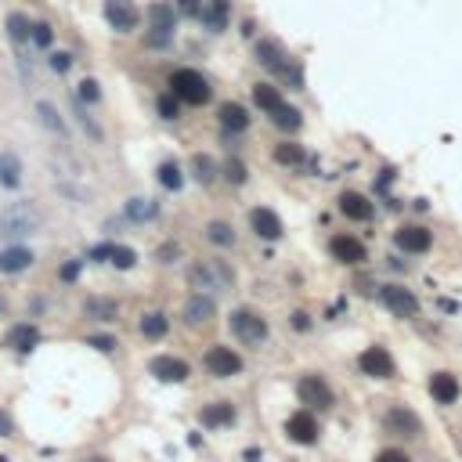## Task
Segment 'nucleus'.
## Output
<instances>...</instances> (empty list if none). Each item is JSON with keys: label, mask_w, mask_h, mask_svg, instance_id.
<instances>
[{"label": "nucleus", "mask_w": 462, "mask_h": 462, "mask_svg": "<svg viewBox=\"0 0 462 462\" xmlns=\"http://www.w3.org/2000/svg\"><path fill=\"white\" fill-rule=\"evenodd\" d=\"M188 282H192V289L209 297V292H228L235 285V275H231V267L224 260H195L188 267Z\"/></svg>", "instance_id": "1"}, {"label": "nucleus", "mask_w": 462, "mask_h": 462, "mask_svg": "<svg viewBox=\"0 0 462 462\" xmlns=\"http://www.w3.org/2000/svg\"><path fill=\"white\" fill-rule=\"evenodd\" d=\"M257 61L264 69H271L278 80H285V83H292V87H304V76H300V69L289 61V54H285V47L282 44H275V40H260L257 44Z\"/></svg>", "instance_id": "2"}, {"label": "nucleus", "mask_w": 462, "mask_h": 462, "mask_svg": "<svg viewBox=\"0 0 462 462\" xmlns=\"http://www.w3.org/2000/svg\"><path fill=\"white\" fill-rule=\"evenodd\" d=\"M170 94L184 105H206L209 101V83L195 69H174L170 73Z\"/></svg>", "instance_id": "3"}, {"label": "nucleus", "mask_w": 462, "mask_h": 462, "mask_svg": "<svg viewBox=\"0 0 462 462\" xmlns=\"http://www.w3.org/2000/svg\"><path fill=\"white\" fill-rule=\"evenodd\" d=\"M40 228V217H36V209L29 202H18L11 206L4 217H0V235H8V239H22V235H33V231Z\"/></svg>", "instance_id": "4"}, {"label": "nucleus", "mask_w": 462, "mask_h": 462, "mask_svg": "<svg viewBox=\"0 0 462 462\" xmlns=\"http://www.w3.org/2000/svg\"><path fill=\"white\" fill-rule=\"evenodd\" d=\"M231 332H235L242 343H264L267 340V322L260 318L257 311L239 307L235 314H231Z\"/></svg>", "instance_id": "5"}, {"label": "nucleus", "mask_w": 462, "mask_h": 462, "mask_svg": "<svg viewBox=\"0 0 462 462\" xmlns=\"http://www.w3.org/2000/svg\"><path fill=\"white\" fill-rule=\"evenodd\" d=\"M202 365H206V372L209 375H217V380H231V375H239L242 372V358L231 347H209L206 350V358H202Z\"/></svg>", "instance_id": "6"}, {"label": "nucleus", "mask_w": 462, "mask_h": 462, "mask_svg": "<svg viewBox=\"0 0 462 462\" xmlns=\"http://www.w3.org/2000/svg\"><path fill=\"white\" fill-rule=\"evenodd\" d=\"M297 394H300V401L311 405V408H332L336 405V397H332V387L322 380V375H300V383H297Z\"/></svg>", "instance_id": "7"}, {"label": "nucleus", "mask_w": 462, "mask_h": 462, "mask_svg": "<svg viewBox=\"0 0 462 462\" xmlns=\"http://www.w3.org/2000/svg\"><path fill=\"white\" fill-rule=\"evenodd\" d=\"M105 18H109V26H112L116 33H131V29H137V22H141L134 0H105Z\"/></svg>", "instance_id": "8"}, {"label": "nucleus", "mask_w": 462, "mask_h": 462, "mask_svg": "<svg viewBox=\"0 0 462 462\" xmlns=\"http://www.w3.org/2000/svg\"><path fill=\"white\" fill-rule=\"evenodd\" d=\"M383 423H387V430L397 433V437H419V433H423V419H419L408 405H394V408L387 412Z\"/></svg>", "instance_id": "9"}, {"label": "nucleus", "mask_w": 462, "mask_h": 462, "mask_svg": "<svg viewBox=\"0 0 462 462\" xmlns=\"http://www.w3.org/2000/svg\"><path fill=\"white\" fill-rule=\"evenodd\" d=\"M149 372L163 383H184L188 375H192V365L181 362V358H170V354H159V358L149 362Z\"/></svg>", "instance_id": "10"}, {"label": "nucleus", "mask_w": 462, "mask_h": 462, "mask_svg": "<svg viewBox=\"0 0 462 462\" xmlns=\"http://www.w3.org/2000/svg\"><path fill=\"white\" fill-rule=\"evenodd\" d=\"M285 433H289L292 445H314V440H318V419L311 412H292L289 423H285Z\"/></svg>", "instance_id": "11"}, {"label": "nucleus", "mask_w": 462, "mask_h": 462, "mask_svg": "<svg viewBox=\"0 0 462 462\" xmlns=\"http://www.w3.org/2000/svg\"><path fill=\"white\" fill-rule=\"evenodd\" d=\"M362 372L372 375V380H390V375H394V358H390V350L368 347V350L362 354Z\"/></svg>", "instance_id": "12"}, {"label": "nucleus", "mask_w": 462, "mask_h": 462, "mask_svg": "<svg viewBox=\"0 0 462 462\" xmlns=\"http://www.w3.org/2000/svg\"><path fill=\"white\" fill-rule=\"evenodd\" d=\"M152 36H149V44H170V36H174V8L166 4V0H159V4H152Z\"/></svg>", "instance_id": "13"}, {"label": "nucleus", "mask_w": 462, "mask_h": 462, "mask_svg": "<svg viewBox=\"0 0 462 462\" xmlns=\"http://www.w3.org/2000/svg\"><path fill=\"white\" fill-rule=\"evenodd\" d=\"M383 304L397 314V318H412V314L419 311V300L412 289H401V285H387L383 289Z\"/></svg>", "instance_id": "14"}, {"label": "nucleus", "mask_w": 462, "mask_h": 462, "mask_svg": "<svg viewBox=\"0 0 462 462\" xmlns=\"http://www.w3.org/2000/svg\"><path fill=\"white\" fill-rule=\"evenodd\" d=\"M181 314H184V322H188V325H206V322L217 314V307H214V300H209L206 292H195V297H188V300H184Z\"/></svg>", "instance_id": "15"}, {"label": "nucleus", "mask_w": 462, "mask_h": 462, "mask_svg": "<svg viewBox=\"0 0 462 462\" xmlns=\"http://www.w3.org/2000/svg\"><path fill=\"white\" fill-rule=\"evenodd\" d=\"M394 242H397V249H405V253H426L430 249V231L419 228V224H405L394 235Z\"/></svg>", "instance_id": "16"}, {"label": "nucleus", "mask_w": 462, "mask_h": 462, "mask_svg": "<svg viewBox=\"0 0 462 462\" xmlns=\"http://www.w3.org/2000/svg\"><path fill=\"white\" fill-rule=\"evenodd\" d=\"M430 394H433L437 405H455V401H459V380H455L452 372H433Z\"/></svg>", "instance_id": "17"}, {"label": "nucleus", "mask_w": 462, "mask_h": 462, "mask_svg": "<svg viewBox=\"0 0 462 462\" xmlns=\"http://www.w3.org/2000/svg\"><path fill=\"white\" fill-rule=\"evenodd\" d=\"M249 224H253V231L260 239H278L282 235V221L275 217V209H267V206H257L253 214H249Z\"/></svg>", "instance_id": "18"}, {"label": "nucleus", "mask_w": 462, "mask_h": 462, "mask_svg": "<svg viewBox=\"0 0 462 462\" xmlns=\"http://www.w3.org/2000/svg\"><path fill=\"white\" fill-rule=\"evenodd\" d=\"M217 119H221V127L231 131V134H239V131L249 127V112L242 109L239 101H224L221 109H217Z\"/></svg>", "instance_id": "19"}, {"label": "nucleus", "mask_w": 462, "mask_h": 462, "mask_svg": "<svg viewBox=\"0 0 462 462\" xmlns=\"http://www.w3.org/2000/svg\"><path fill=\"white\" fill-rule=\"evenodd\" d=\"M332 253H336V260H343V264H362L365 260V246H362V239H354V235H336L332 239Z\"/></svg>", "instance_id": "20"}, {"label": "nucleus", "mask_w": 462, "mask_h": 462, "mask_svg": "<svg viewBox=\"0 0 462 462\" xmlns=\"http://www.w3.org/2000/svg\"><path fill=\"white\" fill-rule=\"evenodd\" d=\"M340 209H343V217H350V221H372V202L362 192H343L340 195Z\"/></svg>", "instance_id": "21"}, {"label": "nucleus", "mask_w": 462, "mask_h": 462, "mask_svg": "<svg viewBox=\"0 0 462 462\" xmlns=\"http://www.w3.org/2000/svg\"><path fill=\"white\" fill-rule=\"evenodd\" d=\"M199 419H202V426H231L235 423V408H231L228 401H214V405H206L202 412H199Z\"/></svg>", "instance_id": "22"}, {"label": "nucleus", "mask_w": 462, "mask_h": 462, "mask_svg": "<svg viewBox=\"0 0 462 462\" xmlns=\"http://www.w3.org/2000/svg\"><path fill=\"white\" fill-rule=\"evenodd\" d=\"M29 264H33V253L26 246H11L0 253V271H4V275H18V271H26Z\"/></svg>", "instance_id": "23"}, {"label": "nucleus", "mask_w": 462, "mask_h": 462, "mask_svg": "<svg viewBox=\"0 0 462 462\" xmlns=\"http://www.w3.org/2000/svg\"><path fill=\"white\" fill-rule=\"evenodd\" d=\"M271 123H275L278 131H285V134H292V131H300L304 127V116H300V109L297 105H278V109H271Z\"/></svg>", "instance_id": "24"}, {"label": "nucleus", "mask_w": 462, "mask_h": 462, "mask_svg": "<svg viewBox=\"0 0 462 462\" xmlns=\"http://www.w3.org/2000/svg\"><path fill=\"white\" fill-rule=\"evenodd\" d=\"M166 329H170V322H166V314H159V311H149L141 318V332L149 336V340H163Z\"/></svg>", "instance_id": "25"}, {"label": "nucleus", "mask_w": 462, "mask_h": 462, "mask_svg": "<svg viewBox=\"0 0 462 462\" xmlns=\"http://www.w3.org/2000/svg\"><path fill=\"white\" fill-rule=\"evenodd\" d=\"M253 98H257L260 109H267V112L282 105V91L275 87V83H257V87H253Z\"/></svg>", "instance_id": "26"}, {"label": "nucleus", "mask_w": 462, "mask_h": 462, "mask_svg": "<svg viewBox=\"0 0 462 462\" xmlns=\"http://www.w3.org/2000/svg\"><path fill=\"white\" fill-rule=\"evenodd\" d=\"M8 340H11V347H18V350H33V347L40 343V332H36L33 325H15Z\"/></svg>", "instance_id": "27"}, {"label": "nucleus", "mask_w": 462, "mask_h": 462, "mask_svg": "<svg viewBox=\"0 0 462 462\" xmlns=\"http://www.w3.org/2000/svg\"><path fill=\"white\" fill-rule=\"evenodd\" d=\"M275 163H282V166H300L304 163V144H292V141L275 144Z\"/></svg>", "instance_id": "28"}, {"label": "nucleus", "mask_w": 462, "mask_h": 462, "mask_svg": "<svg viewBox=\"0 0 462 462\" xmlns=\"http://www.w3.org/2000/svg\"><path fill=\"white\" fill-rule=\"evenodd\" d=\"M206 239L214 246H231V242H235V231H231L228 221H209L206 224Z\"/></svg>", "instance_id": "29"}, {"label": "nucleus", "mask_w": 462, "mask_h": 462, "mask_svg": "<svg viewBox=\"0 0 462 462\" xmlns=\"http://www.w3.org/2000/svg\"><path fill=\"white\" fill-rule=\"evenodd\" d=\"M73 116H76V123H80V127L87 131V137H91V141H105V131H101L98 123L87 116V109H83V101H80V98H76V105H73Z\"/></svg>", "instance_id": "30"}, {"label": "nucleus", "mask_w": 462, "mask_h": 462, "mask_svg": "<svg viewBox=\"0 0 462 462\" xmlns=\"http://www.w3.org/2000/svg\"><path fill=\"white\" fill-rule=\"evenodd\" d=\"M36 112H40V123H44L47 131L66 134V123H61V116H58V109H54L51 101H40V105H36Z\"/></svg>", "instance_id": "31"}, {"label": "nucleus", "mask_w": 462, "mask_h": 462, "mask_svg": "<svg viewBox=\"0 0 462 462\" xmlns=\"http://www.w3.org/2000/svg\"><path fill=\"white\" fill-rule=\"evenodd\" d=\"M156 177H159V184H163V188H170V192H177V188L184 184L181 166H177V163H163L159 170H156Z\"/></svg>", "instance_id": "32"}, {"label": "nucleus", "mask_w": 462, "mask_h": 462, "mask_svg": "<svg viewBox=\"0 0 462 462\" xmlns=\"http://www.w3.org/2000/svg\"><path fill=\"white\" fill-rule=\"evenodd\" d=\"M159 214V202H149V199H131L127 202V217L134 221H152Z\"/></svg>", "instance_id": "33"}, {"label": "nucleus", "mask_w": 462, "mask_h": 462, "mask_svg": "<svg viewBox=\"0 0 462 462\" xmlns=\"http://www.w3.org/2000/svg\"><path fill=\"white\" fill-rule=\"evenodd\" d=\"M192 170H195V181L199 184H209V181H214V174H217V163L209 159V156H195L192 159Z\"/></svg>", "instance_id": "34"}, {"label": "nucleus", "mask_w": 462, "mask_h": 462, "mask_svg": "<svg viewBox=\"0 0 462 462\" xmlns=\"http://www.w3.org/2000/svg\"><path fill=\"white\" fill-rule=\"evenodd\" d=\"M105 260H112L116 267H123V271H127V267H134V249H127V246H109V257H105Z\"/></svg>", "instance_id": "35"}, {"label": "nucleus", "mask_w": 462, "mask_h": 462, "mask_svg": "<svg viewBox=\"0 0 462 462\" xmlns=\"http://www.w3.org/2000/svg\"><path fill=\"white\" fill-rule=\"evenodd\" d=\"M228 0H214V11H209V18H206V26L214 29V33H221L224 29V22H228Z\"/></svg>", "instance_id": "36"}, {"label": "nucleus", "mask_w": 462, "mask_h": 462, "mask_svg": "<svg viewBox=\"0 0 462 462\" xmlns=\"http://www.w3.org/2000/svg\"><path fill=\"white\" fill-rule=\"evenodd\" d=\"M76 98L83 105H98L101 101V87H98V80H83L80 87H76Z\"/></svg>", "instance_id": "37"}, {"label": "nucleus", "mask_w": 462, "mask_h": 462, "mask_svg": "<svg viewBox=\"0 0 462 462\" xmlns=\"http://www.w3.org/2000/svg\"><path fill=\"white\" fill-rule=\"evenodd\" d=\"M87 314H94V318H101V322H112L116 318V304L112 300H91Z\"/></svg>", "instance_id": "38"}, {"label": "nucleus", "mask_w": 462, "mask_h": 462, "mask_svg": "<svg viewBox=\"0 0 462 462\" xmlns=\"http://www.w3.org/2000/svg\"><path fill=\"white\" fill-rule=\"evenodd\" d=\"M8 33H11V40H18V44H22V40L29 36V22L22 15H8Z\"/></svg>", "instance_id": "39"}, {"label": "nucleus", "mask_w": 462, "mask_h": 462, "mask_svg": "<svg viewBox=\"0 0 462 462\" xmlns=\"http://www.w3.org/2000/svg\"><path fill=\"white\" fill-rule=\"evenodd\" d=\"M156 109H159V116H163V119H177V112H181V101H177L174 94H163V98L156 101Z\"/></svg>", "instance_id": "40"}, {"label": "nucleus", "mask_w": 462, "mask_h": 462, "mask_svg": "<svg viewBox=\"0 0 462 462\" xmlns=\"http://www.w3.org/2000/svg\"><path fill=\"white\" fill-rule=\"evenodd\" d=\"M29 36L36 40V47H51V44H54V29H51L47 22H36V26L29 29Z\"/></svg>", "instance_id": "41"}, {"label": "nucleus", "mask_w": 462, "mask_h": 462, "mask_svg": "<svg viewBox=\"0 0 462 462\" xmlns=\"http://www.w3.org/2000/svg\"><path fill=\"white\" fill-rule=\"evenodd\" d=\"M224 177H228L231 184H242V181H246V166H242L239 159H228V163H224Z\"/></svg>", "instance_id": "42"}, {"label": "nucleus", "mask_w": 462, "mask_h": 462, "mask_svg": "<svg viewBox=\"0 0 462 462\" xmlns=\"http://www.w3.org/2000/svg\"><path fill=\"white\" fill-rule=\"evenodd\" d=\"M0 181H4L8 188H15V184H18V163L4 159V166H0Z\"/></svg>", "instance_id": "43"}, {"label": "nucleus", "mask_w": 462, "mask_h": 462, "mask_svg": "<svg viewBox=\"0 0 462 462\" xmlns=\"http://www.w3.org/2000/svg\"><path fill=\"white\" fill-rule=\"evenodd\" d=\"M69 66H73V54H66V51H54V54H51V69H54V73H66Z\"/></svg>", "instance_id": "44"}, {"label": "nucleus", "mask_w": 462, "mask_h": 462, "mask_svg": "<svg viewBox=\"0 0 462 462\" xmlns=\"http://www.w3.org/2000/svg\"><path fill=\"white\" fill-rule=\"evenodd\" d=\"M375 462H412L405 452H397V448H387V452H380L375 455Z\"/></svg>", "instance_id": "45"}, {"label": "nucleus", "mask_w": 462, "mask_h": 462, "mask_svg": "<svg viewBox=\"0 0 462 462\" xmlns=\"http://www.w3.org/2000/svg\"><path fill=\"white\" fill-rule=\"evenodd\" d=\"M0 437H15V423L4 408H0Z\"/></svg>", "instance_id": "46"}, {"label": "nucleus", "mask_w": 462, "mask_h": 462, "mask_svg": "<svg viewBox=\"0 0 462 462\" xmlns=\"http://www.w3.org/2000/svg\"><path fill=\"white\" fill-rule=\"evenodd\" d=\"M91 347H98V350H105V354H109V350H116V340H112V336H94V340H91Z\"/></svg>", "instance_id": "47"}, {"label": "nucleus", "mask_w": 462, "mask_h": 462, "mask_svg": "<svg viewBox=\"0 0 462 462\" xmlns=\"http://www.w3.org/2000/svg\"><path fill=\"white\" fill-rule=\"evenodd\" d=\"M177 8H181L184 15H199V11H202V0H177Z\"/></svg>", "instance_id": "48"}, {"label": "nucleus", "mask_w": 462, "mask_h": 462, "mask_svg": "<svg viewBox=\"0 0 462 462\" xmlns=\"http://www.w3.org/2000/svg\"><path fill=\"white\" fill-rule=\"evenodd\" d=\"M76 275H80V260H69L66 267H61V278L66 282H76Z\"/></svg>", "instance_id": "49"}, {"label": "nucleus", "mask_w": 462, "mask_h": 462, "mask_svg": "<svg viewBox=\"0 0 462 462\" xmlns=\"http://www.w3.org/2000/svg\"><path fill=\"white\" fill-rule=\"evenodd\" d=\"M292 329H297V332H307V329H311V318H307L304 311H297V314H292Z\"/></svg>", "instance_id": "50"}, {"label": "nucleus", "mask_w": 462, "mask_h": 462, "mask_svg": "<svg viewBox=\"0 0 462 462\" xmlns=\"http://www.w3.org/2000/svg\"><path fill=\"white\" fill-rule=\"evenodd\" d=\"M156 257H159L163 264H170V260L177 257V246H163V249H159V253H156Z\"/></svg>", "instance_id": "51"}]
</instances>
